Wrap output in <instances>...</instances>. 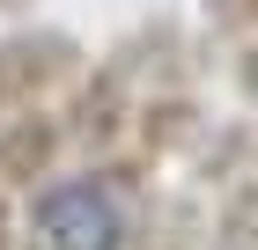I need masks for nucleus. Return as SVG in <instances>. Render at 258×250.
I'll return each instance as SVG.
<instances>
[{
	"label": "nucleus",
	"instance_id": "f257e3e1",
	"mask_svg": "<svg viewBox=\"0 0 258 250\" xmlns=\"http://www.w3.org/2000/svg\"><path fill=\"white\" fill-rule=\"evenodd\" d=\"M184 74H192V44H184V30H177L170 15L125 30L96 66H81L74 96H67V111H59L67 133H74V154H96V162H103V154L125 140L133 111L155 96V89L184 81Z\"/></svg>",
	"mask_w": 258,
	"mask_h": 250
},
{
	"label": "nucleus",
	"instance_id": "f03ea898",
	"mask_svg": "<svg viewBox=\"0 0 258 250\" xmlns=\"http://www.w3.org/2000/svg\"><path fill=\"white\" fill-rule=\"evenodd\" d=\"M133 206L140 192H125L103 162L74 177H44L22 213V250H125Z\"/></svg>",
	"mask_w": 258,
	"mask_h": 250
},
{
	"label": "nucleus",
	"instance_id": "7ed1b4c3",
	"mask_svg": "<svg viewBox=\"0 0 258 250\" xmlns=\"http://www.w3.org/2000/svg\"><path fill=\"white\" fill-rule=\"evenodd\" d=\"M199 125H207V111H199V89L170 81V89H155V96L133 111L125 140L103 154V170L118 177L125 192H148V177H155L170 154H184V147H192V140H199Z\"/></svg>",
	"mask_w": 258,
	"mask_h": 250
},
{
	"label": "nucleus",
	"instance_id": "20e7f679",
	"mask_svg": "<svg viewBox=\"0 0 258 250\" xmlns=\"http://www.w3.org/2000/svg\"><path fill=\"white\" fill-rule=\"evenodd\" d=\"M81 81V44L67 30H15L0 37V125L15 111H37Z\"/></svg>",
	"mask_w": 258,
	"mask_h": 250
},
{
	"label": "nucleus",
	"instance_id": "39448f33",
	"mask_svg": "<svg viewBox=\"0 0 258 250\" xmlns=\"http://www.w3.org/2000/svg\"><path fill=\"white\" fill-rule=\"evenodd\" d=\"M67 147H74L67 118H52V111H15L8 125H0V184L37 192L44 177L59 170V154H67Z\"/></svg>",
	"mask_w": 258,
	"mask_h": 250
},
{
	"label": "nucleus",
	"instance_id": "423d86ee",
	"mask_svg": "<svg viewBox=\"0 0 258 250\" xmlns=\"http://www.w3.org/2000/svg\"><path fill=\"white\" fill-rule=\"evenodd\" d=\"M199 228H207V213L192 192H140L125 250H199Z\"/></svg>",
	"mask_w": 258,
	"mask_h": 250
},
{
	"label": "nucleus",
	"instance_id": "0eeeda50",
	"mask_svg": "<svg viewBox=\"0 0 258 250\" xmlns=\"http://www.w3.org/2000/svg\"><path fill=\"white\" fill-rule=\"evenodd\" d=\"M214 250H258V162L221 184V213H214Z\"/></svg>",
	"mask_w": 258,
	"mask_h": 250
},
{
	"label": "nucleus",
	"instance_id": "6e6552de",
	"mask_svg": "<svg viewBox=\"0 0 258 250\" xmlns=\"http://www.w3.org/2000/svg\"><path fill=\"white\" fill-rule=\"evenodd\" d=\"M251 162H258V125L236 118V125H221V133L207 140V154H199V184H236Z\"/></svg>",
	"mask_w": 258,
	"mask_h": 250
},
{
	"label": "nucleus",
	"instance_id": "1a4fd4ad",
	"mask_svg": "<svg viewBox=\"0 0 258 250\" xmlns=\"http://www.w3.org/2000/svg\"><path fill=\"white\" fill-rule=\"evenodd\" d=\"M221 37H258V0H199Z\"/></svg>",
	"mask_w": 258,
	"mask_h": 250
},
{
	"label": "nucleus",
	"instance_id": "9d476101",
	"mask_svg": "<svg viewBox=\"0 0 258 250\" xmlns=\"http://www.w3.org/2000/svg\"><path fill=\"white\" fill-rule=\"evenodd\" d=\"M0 250H15V184H0Z\"/></svg>",
	"mask_w": 258,
	"mask_h": 250
},
{
	"label": "nucleus",
	"instance_id": "9b49d317",
	"mask_svg": "<svg viewBox=\"0 0 258 250\" xmlns=\"http://www.w3.org/2000/svg\"><path fill=\"white\" fill-rule=\"evenodd\" d=\"M236 74H243V96L258 103V44H251V52H243V66H236Z\"/></svg>",
	"mask_w": 258,
	"mask_h": 250
}]
</instances>
